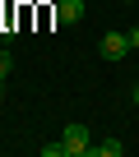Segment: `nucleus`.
<instances>
[{"mask_svg":"<svg viewBox=\"0 0 139 157\" xmlns=\"http://www.w3.org/2000/svg\"><path fill=\"white\" fill-rule=\"evenodd\" d=\"M60 143H65V157H88L93 152V134H88V125H65L60 129Z\"/></svg>","mask_w":139,"mask_h":157,"instance_id":"1","label":"nucleus"},{"mask_svg":"<svg viewBox=\"0 0 139 157\" xmlns=\"http://www.w3.org/2000/svg\"><path fill=\"white\" fill-rule=\"evenodd\" d=\"M97 56H102V60H125V56H130V37H125V33H102Z\"/></svg>","mask_w":139,"mask_h":157,"instance_id":"2","label":"nucleus"},{"mask_svg":"<svg viewBox=\"0 0 139 157\" xmlns=\"http://www.w3.org/2000/svg\"><path fill=\"white\" fill-rule=\"evenodd\" d=\"M84 19V0H56V23H79Z\"/></svg>","mask_w":139,"mask_h":157,"instance_id":"3","label":"nucleus"},{"mask_svg":"<svg viewBox=\"0 0 139 157\" xmlns=\"http://www.w3.org/2000/svg\"><path fill=\"white\" fill-rule=\"evenodd\" d=\"M121 152H125V143H121V139H102V143H93V152H88V157H121Z\"/></svg>","mask_w":139,"mask_h":157,"instance_id":"4","label":"nucleus"},{"mask_svg":"<svg viewBox=\"0 0 139 157\" xmlns=\"http://www.w3.org/2000/svg\"><path fill=\"white\" fill-rule=\"evenodd\" d=\"M10 69H14V56H10L5 46H0V78H10Z\"/></svg>","mask_w":139,"mask_h":157,"instance_id":"5","label":"nucleus"},{"mask_svg":"<svg viewBox=\"0 0 139 157\" xmlns=\"http://www.w3.org/2000/svg\"><path fill=\"white\" fill-rule=\"evenodd\" d=\"M42 157H65V143H60V139H56V143H46V148H42Z\"/></svg>","mask_w":139,"mask_h":157,"instance_id":"6","label":"nucleus"},{"mask_svg":"<svg viewBox=\"0 0 139 157\" xmlns=\"http://www.w3.org/2000/svg\"><path fill=\"white\" fill-rule=\"evenodd\" d=\"M125 37H130V51H139V28H130Z\"/></svg>","mask_w":139,"mask_h":157,"instance_id":"7","label":"nucleus"},{"mask_svg":"<svg viewBox=\"0 0 139 157\" xmlns=\"http://www.w3.org/2000/svg\"><path fill=\"white\" fill-rule=\"evenodd\" d=\"M130 102H134V106H139V83H134V93H130Z\"/></svg>","mask_w":139,"mask_h":157,"instance_id":"8","label":"nucleus"},{"mask_svg":"<svg viewBox=\"0 0 139 157\" xmlns=\"http://www.w3.org/2000/svg\"><path fill=\"white\" fill-rule=\"evenodd\" d=\"M0 97H5V78H0Z\"/></svg>","mask_w":139,"mask_h":157,"instance_id":"9","label":"nucleus"},{"mask_svg":"<svg viewBox=\"0 0 139 157\" xmlns=\"http://www.w3.org/2000/svg\"><path fill=\"white\" fill-rule=\"evenodd\" d=\"M125 5H134V0H125Z\"/></svg>","mask_w":139,"mask_h":157,"instance_id":"10","label":"nucleus"}]
</instances>
